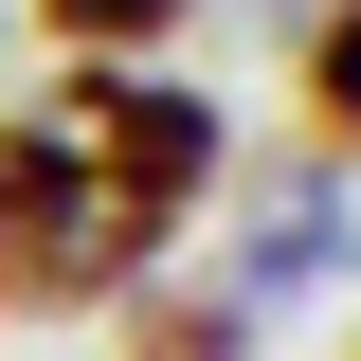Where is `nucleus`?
Segmentation results:
<instances>
[{
  "label": "nucleus",
  "instance_id": "4",
  "mask_svg": "<svg viewBox=\"0 0 361 361\" xmlns=\"http://www.w3.org/2000/svg\"><path fill=\"white\" fill-rule=\"evenodd\" d=\"M109 361H253V307H217V289H127V307H109Z\"/></svg>",
  "mask_w": 361,
  "mask_h": 361
},
{
  "label": "nucleus",
  "instance_id": "1",
  "mask_svg": "<svg viewBox=\"0 0 361 361\" xmlns=\"http://www.w3.org/2000/svg\"><path fill=\"white\" fill-rule=\"evenodd\" d=\"M217 180L235 127L180 54H54L0 109V325H109L127 289H163Z\"/></svg>",
  "mask_w": 361,
  "mask_h": 361
},
{
  "label": "nucleus",
  "instance_id": "3",
  "mask_svg": "<svg viewBox=\"0 0 361 361\" xmlns=\"http://www.w3.org/2000/svg\"><path fill=\"white\" fill-rule=\"evenodd\" d=\"M289 109H307V163L361 180V0H307V37H289Z\"/></svg>",
  "mask_w": 361,
  "mask_h": 361
},
{
  "label": "nucleus",
  "instance_id": "2",
  "mask_svg": "<svg viewBox=\"0 0 361 361\" xmlns=\"http://www.w3.org/2000/svg\"><path fill=\"white\" fill-rule=\"evenodd\" d=\"M217 199H235L217 307H307L325 271L361 253V180H343V163H271V180H217Z\"/></svg>",
  "mask_w": 361,
  "mask_h": 361
},
{
  "label": "nucleus",
  "instance_id": "5",
  "mask_svg": "<svg viewBox=\"0 0 361 361\" xmlns=\"http://www.w3.org/2000/svg\"><path fill=\"white\" fill-rule=\"evenodd\" d=\"M37 54H180L199 37V0H18Z\"/></svg>",
  "mask_w": 361,
  "mask_h": 361
},
{
  "label": "nucleus",
  "instance_id": "6",
  "mask_svg": "<svg viewBox=\"0 0 361 361\" xmlns=\"http://www.w3.org/2000/svg\"><path fill=\"white\" fill-rule=\"evenodd\" d=\"M343 361H361V343H343Z\"/></svg>",
  "mask_w": 361,
  "mask_h": 361
}]
</instances>
